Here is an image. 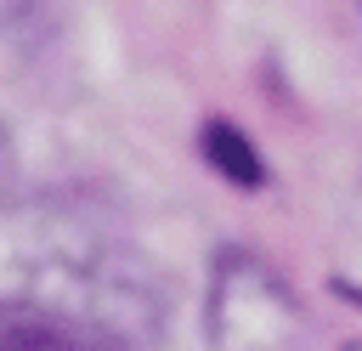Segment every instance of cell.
Instances as JSON below:
<instances>
[{
  "label": "cell",
  "instance_id": "3957f363",
  "mask_svg": "<svg viewBox=\"0 0 362 351\" xmlns=\"http://www.w3.org/2000/svg\"><path fill=\"white\" fill-rule=\"evenodd\" d=\"M204 147H209L215 170H226V176H238V181H260V164H255V153L243 147V136H238L232 125H209V130H204Z\"/></svg>",
  "mask_w": 362,
  "mask_h": 351
},
{
  "label": "cell",
  "instance_id": "277c9868",
  "mask_svg": "<svg viewBox=\"0 0 362 351\" xmlns=\"http://www.w3.org/2000/svg\"><path fill=\"white\" fill-rule=\"evenodd\" d=\"M34 6H40V0H0V28H17Z\"/></svg>",
  "mask_w": 362,
  "mask_h": 351
},
{
  "label": "cell",
  "instance_id": "7a4b0ae2",
  "mask_svg": "<svg viewBox=\"0 0 362 351\" xmlns=\"http://www.w3.org/2000/svg\"><path fill=\"white\" fill-rule=\"evenodd\" d=\"M300 300L288 283L249 249H226L209 272L204 334L209 351H294L300 345Z\"/></svg>",
  "mask_w": 362,
  "mask_h": 351
},
{
  "label": "cell",
  "instance_id": "6da1fadb",
  "mask_svg": "<svg viewBox=\"0 0 362 351\" xmlns=\"http://www.w3.org/2000/svg\"><path fill=\"white\" fill-rule=\"evenodd\" d=\"M0 317L51 323L90 351H141L164 328V283L96 209L74 198H6Z\"/></svg>",
  "mask_w": 362,
  "mask_h": 351
},
{
  "label": "cell",
  "instance_id": "5b68a950",
  "mask_svg": "<svg viewBox=\"0 0 362 351\" xmlns=\"http://www.w3.org/2000/svg\"><path fill=\"white\" fill-rule=\"evenodd\" d=\"M351 351H362V340H356V345H351Z\"/></svg>",
  "mask_w": 362,
  "mask_h": 351
}]
</instances>
